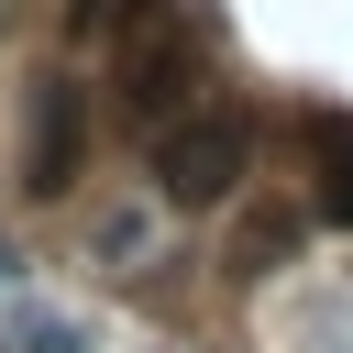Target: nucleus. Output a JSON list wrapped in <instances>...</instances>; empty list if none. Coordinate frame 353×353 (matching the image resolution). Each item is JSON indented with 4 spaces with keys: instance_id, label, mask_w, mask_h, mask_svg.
I'll return each mask as SVG.
<instances>
[{
    "instance_id": "obj_1",
    "label": "nucleus",
    "mask_w": 353,
    "mask_h": 353,
    "mask_svg": "<svg viewBox=\"0 0 353 353\" xmlns=\"http://www.w3.org/2000/svg\"><path fill=\"white\" fill-rule=\"evenodd\" d=\"M243 165H254V121H243L232 99H188V110L154 132V199H165V210H210V199H232Z\"/></svg>"
},
{
    "instance_id": "obj_2",
    "label": "nucleus",
    "mask_w": 353,
    "mask_h": 353,
    "mask_svg": "<svg viewBox=\"0 0 353 353\" xmlns=\"http://www.w3.org/2000/svg\"><path fill=\"white\" fill-rule=\"evenodd\" d=\"M188 66H199L188 22H176V11H143V22L121 33V121L165 132V121L188 110Z\"/></svg>"
},
{
    "instance_id": "obj_3",
    "label": "nucleus",
    "mask_w": 353,
    "mask_h": 353,
    "mask_svg": "<svg viewBox=\"0 0 353 353\" xmlns=\"http://www.w3.org/2000/svg\"><path fill=\"white\" fill-rule=\"evenodd\" d=\"M77 165H88V99H77L66 77H44V88H33V121H22V188H33V199H66Z\"/></svg>"
},
{
    "instance_id": "obj_4",
    "label": "nucleus",
    "mask_w": 353,
    "mask_h": 353,
    "mask_svg": "<svg viewBox=\"0 0 353 353\" xmlns=\"http://www.w3.org/2000/svg\"><path fill=\"white\" fill-rule=\"evenodd\" d=\"M309 165H320V210L353 221V121L342 110H309Z\"/></svg>"
},
{
    "instance_id": "obj_5",
    "label": "nucleus",
    "mask_w": 353,
    "mask_h": 353,
    "mask_svg": "<svg viewBox=\"0 0 353 353\" xmlns=\"http://www.w3.org/2000/svg\"><path fill=\"white\" fill-rule=\"evenodd\" d=\"M287 254H298V210H254V221L232 232V265H243V276H265V265H287Z\"/></svg>"
},
{
    "instance_id": "obj_6",
    "label": "nucleus",
    "mask_w": 353,
    "mask_h": 353,
    "mask_svg": "<svg viewBox=\"0 0 353 353\" xmlns=\"http://www.w3.org/2000/svg\"><path fill=\"white\" fill-rule=\"evenodd\" d=\"M132 22H143L132 0H66V33H77V44H110V33H132Z\"/></svg>"
}]
</instances>
